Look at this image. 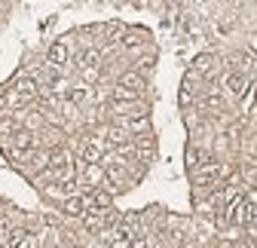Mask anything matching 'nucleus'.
<instances>
[{
  "label": "nucleus",
  "instance_id": "f257e3e1",
  "mask_svg": "<svg viewBox=\"0 0 257 248\" xmlns=\"http://www.w3.org/2000/svg\"><path fill=\"white\" fill-rule=\"evenodd\" d=\"M104 178H107V172L98 166V163H92V166H86L83 163V175H80V184L86 190H95V187H101L104 184Z\"/></svg>",
  "mask_w": 257,
  "mask_h": 248
},
{
  "label": "nucleus",
  "instance_id": "f03ea898",
  "mask_svg": "<svg viewBox=\"0 0 257 248\" xmlns=\"http://www.w3.org/2000/svg\"><path fill=\"white\" fill-rule=\"evenodd\" d=\"M83 202H86V211H92V208H110L113 205V196L107 190H101V187H95V190H86L83 193Z\"/></svg>",
  "mask_w": 257,
  "mask_h": 248
},
{
  "label": "nucleus",
  "instance_id": "7ed1b4c3",
  "mask_svg": "<svg viewBox=\"0 0 257 248\" xmlns=\"http://www.w3.org/2000/svg\"><path fill=\"white\" fill-rule=\"evenodd\" d=\"M37 92H40V86H37V80H34V77H19V80H16V92H13V95H16V98H22V101L28 104V101H34V98H37Z\"/></svg>",
  "mask_w": 257,
  "mask_h": 248
},
{
  "label": "nucleus",
  "instance_id": "20e7f679",
  "mask_svg": "<svg viewBox=\"0 0 257 248\" xmlns=\"http://www.w3.org/2000/svg\"><path fill=\"white\" fill-rule=\"evenodd\" d=\"M119 129H125L128 135H147L150 132V116L144 113V116H125V119H119Z\"/></svg>",
  "mask_w": 257,
  "mask_h": 248
},
{
  "label": "nucleus",
  "instance_id": "39448f33",
  "mask_svg": "<svg viewBox=\"0 0 257 248\" xmlns=\"http://www.w3.org/2000/svg\"><path fill=\"white\" fill-rule=\"evenodd\" d=\"M80 157H83L86 166L101 163V157H104V144H101L98 138H86V141H83V150H80Z\"/></svg>",
  "mask_w": 257,
  "mask_h": 248
},
{
  "label": "nucleus",
  "instance_id": "423d86ee",
  "mask_svg": "<svg viewBox=\"0 0 257 248\" xmlns=\"http://www.w3.org/2000/svg\"><path fill=\"white\" fill-rule=\"evenodd\" d=\"M223 83H227V89L233 92V95H245L248 86H251V80H248L245 71H230L227 77H223Z\"/></svg>",
  "mask_w": 257,
  "mask_h": 248
},
{
  "label": "nucleus",
  "instance_id": "0eeeda50",
  "mask_svg": "<svg viewBox=\"0 0 257 248\" xmlns=\"http://www.w3.org/2000/svg\"><path fill=\"white\" fill-rule=\"evenodd\" d=\"M119 86H125V89H132V92H144V86H147V80H144V74L138 71V68H132V71H122L119 74Z\"/></svg>",
  "mask_w": 257,
  "mask_h": 248
},
{
  "label": "nucleus",
  "instance_id": "6e6552de",
  "mask_svg": "<svg viewBox=\"0 0 257 248\" xmlns=\"http://www.w3.org/2000/svg\"><path fill=\"white\" fill-rule=\"evenodd\" d=\"M68 58H71V52H68V43H64V40L52 43V46H49V52H46V61H49V65H55V68L68 65Z\"/></svg>",
  "mask_w": 257,
  "mask_h": 248
},
{
  "label": "nucleus",
  "instance_id": "1a4fd4ad",
  "mask_svg": "<svg viewBox=\"0 0 257 248\" xmlns=\"http://www.w3.org/2000/svg\"><path fill=\"white\" fill-rule=\"evenodd\" d=\"M49 169H52V172L71 169V153L64 150V147H52V150H49Z\"/></svg>",
  "mask_w": 257,
  "mask_h": 248
},
{
  "label": "nucleus",
  "instance_id": "9d476101",
  "mask_svg": "<svg viewBox=\"0 0 257 248\" xmlns=\"http://www.w3.org/2000/svg\"><path fill=\"white\" fill-rule=\"evenodd\" d=\"M13 147H16V150H34V147H37V135L31 132V129H16Z\"/></svg>",
  "mask_w": 257,
  "mask_h": 248
},
{
  "label": "nucleus",
  "instance_id": "9b49d317",
  "mask_svg": "<svg viewBox=\"0 0 257 248\" xmlns=\"http://www.w3.org/2000/svg\"><path fill=\"white\" fill-rule=\"evenodd\" d=\"M211 65H214V55H211V52H202V55L193 58V65H190V71H187V74L202 77V74H208V71H211Z\"/></svg>",
  "mask_w": 257,
  "mask_h": 248
},
{
  "label": "nucleus",
  "instance_id": "f8f14e48",
  "mask_svg": "<svg viewBox=\"0 0 257 248\" xmlns=\"http://www.w3.org/2000/svg\"><path fill=\"white\" fill-rule=\"evenodd\" d=\"M184 163H187V169H190V172H196L202 163H208V160H205V150H202V147H196V144H190V147H187V153H184Z\"/></svg>",
  "mask_w": 257,
  "mask_h": 248
},
{
  "label": "nucleus",
  "instance_id": "ddd939ff",
  "mask_svg": "<svg viewBox=\"0 0 257 248\" xmlns=\"http://www.w3.org/2000/svg\"><path fill=\"white\" fill-rule=\"evenodd\" d=\"M61 211H64V214H71V218H77V214H86L83 193H80V196H64V199H61Z\"/></svg>",
  "mask_w": 257,
  "mask_h": 248
},
{
  "label": "nucleus",
  "instance_id": "4468645a",
  "mask_svg": "<svg viewBox=\"0 0 257 248\" xmlns=\"http://www.w3.org/2000/svg\"><path fill=\"white\" fill-rule=\"evenodd\" d=\"M144 40H147V34H144V31H125L119 43H122L125 49H135V46H141Z\"/></svg>",
  "mask_w": 257,
  "mask_h": 248
},
{
  "label": "nucleus",
  "instance_id": "2eb2a0df",
  "mask_svg": "<svg viewBox=\"0 0 257 248\" xmlns=\"http://www.w3.org/2000/svg\"><path fill=\"white\" fill-rule=\"evenodd\" d=\"M113 98L116 101H138V92H132V89H125V86H113Z\"/></svg>",
  "mask_w": 257,
  "mask_h": 248
},
{
  "label": "nucleus",
  "instance_id": "dca6fc26",
  "mask_svg": "<svg viewBox=\"0 0 257 248\" xmlns=\"http://www.w3.org/2000/svg\"><path fill=\"white\" fill-rule=\"evenodd\" d=\"M71 101H74V104H89V101H92V92H89V89H74V92H71Z\"/></svg>",
  "mask_w": 257,
  "mask_h": 248
},
{
  "label": "nucleus",
  "instance_id": "f3484780",
  "mask_svg": "<svg viewBox=\"0 0 257 248\" xmlns=\"http://www.w3.org/2000/svg\"><path fill=\"white\" fill-rule=\"evenodd\" d=\"M40 126H43V113H31V116H25V129L37 132Z\"/></svg>",
  "mask_w": 257,
  "mask_h": 248
},
{
  "label": "nucleus",
  "instance_id": "a211bd4d",
  "mask_svg": "<svg viewBox=\"0 0 257 248\" xmlns=\"http://www.w3.org/2000/svg\"><path fill=\"white\" fill-rule=\"evenodd\" d=\"M98 61H101V55H98V52H95V49H86V52H83V58H80V65H83V68H89V65H98Z\"/></svg>",
  "mask_w": 257,
  "mask_h": 248
},
{
  "label": "nucleus",
  "instance_id": "6ab92c4d",
  "mask_svg": "<svg viewBox=\"0 0 257 248\" xmlns=\"http://www.w3.org/2000/svg\"><path fill=\"white\" fill-rule=\"evenodd\" d=\"M132 248H150V242H147V239H135Z\"/></svg>",
  "mask_w": 257,
  "mask_h": 248
},
{
  "label": "nucleus",
  "instance_id": "aec40b11",
  "mask_svg": "<svg viewBox=\"0 0 257 248\" xmlns=\"http://www.w3.org/2000/svg\"><path fill=\"white\" fill-rule=\"evenodd\" d=\"M4 95H7V89H4V86H0V98H4Z\"/></svg>",
  "mask_w": 257,
  "mask_h": 248
}]
</instances>
